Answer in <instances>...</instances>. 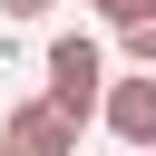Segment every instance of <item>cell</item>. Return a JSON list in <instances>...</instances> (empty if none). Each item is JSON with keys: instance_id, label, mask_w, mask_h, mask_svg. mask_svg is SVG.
Masks as SVG:
<instances>
[{"instance_id": "6", "label": "cell", "mask_w": 156, "mask_h": 156, "mask_svg": "<svg viewBox=\"0 0 156 156\" xmlns=\"http://www.w3.org/2000/svg\"><path fill=\"white\" fill-rule=\"evenodd\" d=\"M39 10H49V0H0V20H39Z\"/></svg>"}, {"instance_id": "7", "label": "cell", "mask_w": 156, "mask_h": 156, "mask_svg": "<svg viewBox=\"0 0 156 156\" xmlns=\"http://www.w3.org/2000/svg\"><path fill=\"white\" fill-rule=\"evenodd\" d=\"M0 156H10V146H0Z\"/></svg>"}, {"instance_id": "5", "label": "cell", "mask_w": 156, "mask_h": 156, "mask_svg": "<svg viewBox=\"0 0 156 156\" xmlns=\"http://www.w3.org/2000/svg\"><path fill=\"white\" fill-rule=\"evenodd\" d=\"M117 49H127V58H136V68L156 78V20H146V29H117Z\"/></svg>"}, {"instance_id": "3", "label": "cell", "mask_w": 156, "mask_h": 156, "mask_svg": "<svg viewBox=\"0 0 156 156\" xmlns=\"http://www.w3.org/2000/svg\"><path fill=\"white\" fill-rule=\"evenodd\" d=\"M136 156H156V78H107V107H98Z\"/></svg>"}, {"instance_id": "1", "label": "cell", "mask_w": 156, "mask_h": 156, "mask_svg": "<svg viewBox=\"0 0 156 156\" xmlns=\"http://www.w3.org/2000/svg\"><path fill=\"white\" fill-rule=\"evenodd\" d=\"M39 98H49L68 127H88V117L107 107V49H98V39H78V29H68V39H49V88H39Z\"/></svg>"}, {"instance_id": "4", "label": "cell", "mask_w": 156, "mask_h": 156, "mask_svg": "<svg viewBox=\"0 0 156 156\" xmlns=\"http://www.w3.org/2000/svg\"><path fill=\"white\" fill-rule=\"evenodd\" d=\"M98 20H107V29H146V20H156V0H98Z\"/></svg>"}, {"instance_id": "2", "label": "cell", "mask_w": 156, "mask_h": 156, "mask_svg": "<svg viewBox=\"0 0 156 156\" xmlns=\"http://www.w3.org/2000/svg\"><path fill=\"white\" fill-rule=\"evenodd\" d=\"M0 146H10V156H78V127H68L49 98H20V107L0 117Z\"/></svg>"}]
</instances>
